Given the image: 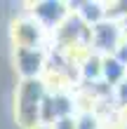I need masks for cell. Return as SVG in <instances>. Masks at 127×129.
I'll return each mask as SVG.
<instances>
[{"instance_id": "1", "label": "cell", "mask_w": 127, "mask_h": 129, "mask_svg": "<svg viewBox=\"0 0 127 129\" xmlns=\"http://www.w3.org/2000/svg\"><path fill=\"white\" fill-rule=\"evenodd\" d=\"M118 38H120V28L115 24H94L92 28V42L96 49L104 52L118 49Z\"/></svg>"}, {"instance_id": "2", "label": "cell", "mask_w": 127, "mask_h": 129, "mask_svg": "<svg viewBox=\"0 0 127 129\" xmlns=\"http://www.w3.org/2000/svg\"><path fill=\"white\" fill-rule=\"evenodd\" d=\"M52 14H54L57 19H61L64 14H66L64 5H59V3H42V5H38V7H35V17H38V19H42L45 24H54Z\"/></svg>"}, {"instance_id": "3", "label": "cell", "mask_w": 127, "mask_h": 129, "mask_svg": "<svg viewBox=\"0 0 127 129\" xmlns=\"http://www.w3.org/2000/svg\"><path fill=\"white\" fill-rule=\"evenodd\" d=\"M122 28H125V33H127V19H125V24H122Z\"/></svg>"}]
</instances>
